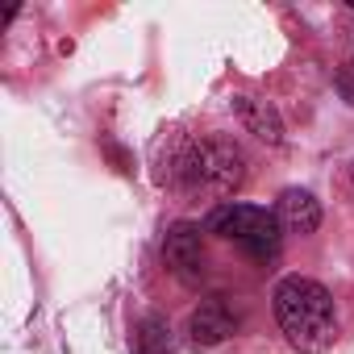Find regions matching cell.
Masks as SVG:
<instances>
[{
    "instance_id": "6da1fadb",
    "label": "cell",
    "mask_w": 354,
    "mask_h": 354,
    "mask_svg": "<svg viewBox=\"0 0 354 354\" xmlns=\"http://www.w3.org/2000/svg\"><path fill=\"white\" fill-rule=\"evenodd\" d=\"M275 321L292 350L300 354H321L337 337V317H333V296L304 275H288L275 283Z\"/></svg>"
},
{
    "instance_id": "7a4b0ae2",
    "label": "cell",
    "mask_w": 354,
    "mask_h": 354,
    "mask_svg": "<svg viewBox=\"0 0 354 354\" xmlns=\"http://www.w3.org/2000/svg\"><path fill=\"white\" fill-rule=\"evenodd\" d=\"M175 180L192 201H225L246 184V154L230 138H205L175 162Z\"/></svg>"
},
{
    "instance_id": "3957f363",
    "label": "cell",
    "mask_w": 354,
    "mask_h": 354,
    "mask_svg": "<svg viewBox=\"0 0 354 354\" xmlns=\"http://www.w3.org/2000/svg\"><path fill=\"white\" fill-rule=\"evenodd\" d=\"M209 230L221 234V238L242 242V246H246L250 254H259V259L275 254V250H279V234H283L275 213H267V209H259V205H234V201L209 213Z\"/></svg>"
},
{
    "instance_id": "277c9868",
    "label": "cell",
    "mask_w": 354,
    "mask_h": 354,
    "mask_svg": "<svg viewBox=\"0 0 354 354\" xmlns=\"http://www.w3.org/2000/svg\"><path fill=\"white\" fill-rule=\"evenodd\" d=\"M162 263H167V271L180 283L196 288L205 279V238H201V225H192V221L171 225L167 242H162Z\"/></svg>"
},
{
    "instance_id": "5b68a950",
    "label": "cell",
    "mask_w": 354,
    "mask_h": 354,
    "mask_svg": "<svg viewBox=\"0 0 354 354\" xmlns=\"http://www.w3.org/2000/svg\"><path fill=\"white\" fill-rule=\"evenodd\" d=\"M234 333H238V317L230 313L225 296H205V300L192 308V317H188V337H192L196 346H205V350L230 342Z\"/></svg>"
},
{
    "instance_id": "8992f818",
    "label": "cell",
    "mask_w": 354,
    "mask_h": 354,
    "mask_svg": "<svg viewBox=\"0 0 354 354\" xmlns=\"http://www.w3.org/2000/svg\"><path fill=\"white\" fill-rule=\"evenodd\" d=\"M275 217H279V230L283 234H317V225H321V205H317V196L313 192H304V188H288L283 196H279V205H275Z\"/></svg>"
},
{
    "instance_id": "52a82bcc",
    "label": "cell",
    "mask_w": 354,
    "mask_h": 354,
    "mask_svg": "<svg viewBox=\"0 0 354 354\" xmlns=\"http://www.w3.org/2000/svg\"><path fill=\"white\" fill-rule=\"evenodd\" d=\"M234 113L238 121L267 146H279L283 142V117L275 113L271 100H259V96H234Z\"/></svg>"
},
{
    "instance_id": "ba28073f",
    "label": "cell",
    "mask_w": 354,
    "mask_h": 354,
    "mask_svg": "<svg viewBox=\"0 0 354 354\" xmlns=\"http://www.w3.org/2000/svg\"><path fill=\"white\" fill-rule=\"evenodd\" d=\"M133 354H175V346H171V329H167L162 317H146V321L138 325Z\"/></svg>"
},
{
    "instance_id": "9c48e42d",
    "label": "cell",
    "mask_w": 354,
    "mask_h": 354,
    "mask_svg": "<svg viewBox=\"0 0 354 354\" xmlns=\"http://www.w3.org/2000/svg\"><path fill=\"white\" fill-rule=\"evenodd\" d=\"M350 184H354V167H350Z\"/></svg>"
}]
</instances>
